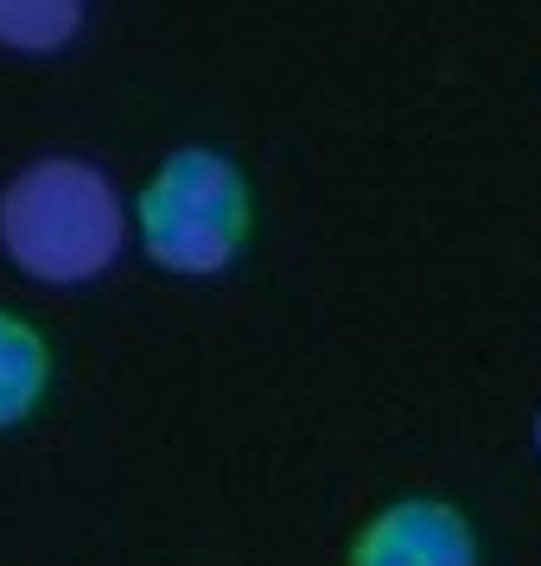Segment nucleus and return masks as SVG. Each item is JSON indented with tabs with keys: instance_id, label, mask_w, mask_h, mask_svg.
I'll return each mask as SVG.
<instances>
[{
	"instance_id": "f257e3e1",
	"label": "nucleus",
	"mask_w": 541,
	"mask_h": 566,
	"mask_svg": "<svg viewBox=\"0 0 541 566\" xmlns=\"http://www.w3.org/2000/svg\"><path fill=\"white\" fill-rule=\"evenodd\" d=\"M0 249L32 281H96L122 255V198L90 159H39L0 191Z\"/></svg>"
},
{
	"instance_id": "20e7f679",
	"label": "nucleus",
	"mask_w": 541,
	"mask_h": 566,
	"mask_svg": "<svg viewBox=\"0 0 541 566\" xmlns=\"http://www.w3.org/2000/svg\"><path fill=\"white\" fill-rule=\"evenodd\" d=\"M52 382V357H45V337L32 332L27 318L0 312V427H20Z\"/></svg>"
},
{
	"instance_id": "423d86ee",
	"label": "nucleus",
	"mask_w": 541,
	"mask_h": 566,
	"mask_svg": "<svg viewBox=\"0 0 541 566\" xmlns=\"http://www.w3.org/2000/svg\"><path fill=\"white\" fill-rule=\"evenodd\" d=\"M535 446H541V420H535Z\"/></svg>"
},
{
	"instance_id": "7ed1b4c3",
	"label": "nucleus",
	"mask_w": 541,
	"mask_h": 566,
	"mask_svg": "<svg viewBox=\"0 0 541 566\" xmlns=\"http://www.w3.org/2000/svg\"><path fill=\"white\" fill-rule=\"evenodd\" d=\"M351 566H478V541L452 503L439 496H402L383 515L363 522Z\"/></svg>"
},
{
	"instance_id": "39448f33",
	"label": "nucleus",
	"mask_w": 541,
	"mask_h": 566,
	"mask_svg": "<svg viewBox=\"0 0 541 566\" xmlns=\"http://www.w3.org/2000/svg\"><path fill=\"white\" fill-rule=\"evenodd\" d=\"M83 27V0H0V45L13 52H58Z\"/></svg>"
},
{
	"instance_id": "f03ea898",
	"label": "nucleus",
	"mask_w": 541,
	"mask_h": 566,
	"mask_svg": "<svg viewBox=\"0 0 541 566\" xmlns=\"http://www.w3.org/2000/svg\"><path fill=\"white\" fill-rule=\"evenodd\" d=\"M141 242L173 274H217L249 242V185L236 159L210 147H179L159 159L141 191Z\"/></svg>"
}]
</instances>
